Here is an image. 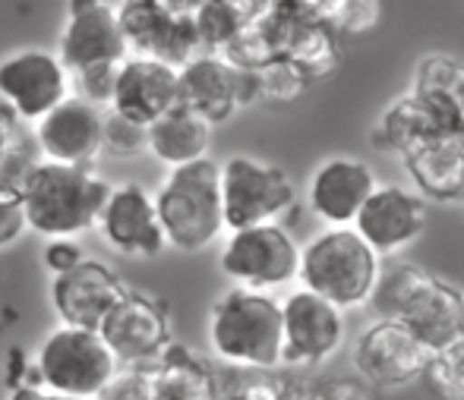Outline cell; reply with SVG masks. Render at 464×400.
<instances>
[{
	"mask_svg": "<svg viewBox=\"0 0 464 400\" xmlns=\"http://www.w3.org/2000/svg\"><path fill=\"white\" fill-rule=\"evenodd\" d=\"M23 195L25 227L48 240H70L98 224L111 183L89 164L38 161L16 183Z\"/></svg>",
	"mask_w": 464,
	"mask_h": 400,
	"instance_id": "1",
	"label": "cell"
},
{
	"mask_svg": "<svg viewBox=\"0 0 464 400\" xmlns=\"http://www.w3.org/2000/svg\"><path fill=\"white\" fill-rule=\"evenodd\" d=\"M208 350L244 372L281 366V303L263 290L231 287L208 310Z\"/></svg>",
	"mask_w": 464,
	"mask_h": 400,
	"instance_id": "2",
	"label": "cell"
},
{
	"mask_svg": "<svg viewBox=\"0 0 464 400\" xmlns=\"http://www.w3.org/2000/svg\"><path fill=\"white\" fill-rule=\"evenodd\" d=\"M165 243L180 252H202L225 233L221 212L218 164L202 158L184 167H171L155 193Z\"/></svg>",
	"mask_w": 464,
	"mask_h": 400,
	"instance_id": "3",
	"label": "cell"
},
{
	"mask_svg": "<svg viewBox=\"0 0 464 400\" xmlns=\"http://www.w3.org/2000/svg\"><path fill=\"white\" fill-rule=\"evenodd\" d=\"M379 255L354 227H329L300 249V284L338 310H357L370 303L379 281Z\"/></svg>",
	"mask_w": 464,
	"mask_h": 400,
	"instance_id": "4",
	"label": "cell"
},
{
	"mask_svg": "<svg viewBox=\"0 0 464 400\" xmlns=\"http://www.w3.org/2000/svg\"><path fill=\"white\" fill-rule=\"evenodd\" d=\"M42 388L76 400H102L121 376V363L98 331L61 325L42 340L32 357Z\"/></svg>",
	"mask_w": 464,
	"mask_h": 400,
	"instance_id": "5",
	"label": "cell"
},
{
	"mask_svg": "<svg viewBox=\"0 0 464 400\" xmlns=\"http://www.w3.org/2000/svg\"><path fill=\"white\" fill-rule=\"evenodd\" d=\"M225 231H244L256 224H278L294 205V183L278 164L253 155H231L218 167Z\"/></svg>",
	"mask_w": 464,
	"mask_h": 400,
	"instance_id": "6",
	"label": "cell"
},
{
	"mask_svg": "<svg viewBox=\"0 0 464 400\" xmlns=\"http://www.w3.org/2000/svg\"><path fill=\"white\" fill-rule=\"evenodd\" d=\"M218 265L237 287L269 293L297 278L300 246L281 224L244 227L227 233Z\"/></svg>",
	"mask_w": 464,
	"mask_h": 400,
	"instance_id": "7",
	"label": "cell"
},
{
	"mask_svg": "<svg viewBox=\"0 0 464 400\" xmlns=\"http://www.w3.org/2000/svg\"><path fill=\"white\" fill-rule=\"evenodd\" d=\"M98 334L114 353L121 369H142L174 344L168 306L136 290H127L117 300L114 310L104 316Z\"/></svg>",
	"mask_w": 464,
	"mask_h": 400,
	"instance_id": "8",
	"label": "cell"
},
{
	"mask_svg": "<svg viewBox=\"0 0 464 400\" xmlns=\"http://www.w3.org/2000/svg\"><path fill=\"white\" fill-rule=\"evenodd\" d=\"M344 312L313 290H294L281 300V366L310 369L335 357L344 344Z\"/></svg>",
	"mask_w": 464,
	"mask_h": 400,
	"instance_id": "9",
	"label": "cell"
},
{
	"mask_svg": "<svg viewBox=\"0 0 464 400\" xmlns=\"http://www.w3.org/2000/svg\"><path fill=\"white\" fill-rule=\"evenodd\" d=\"M70 98V73L54 51L25 48L0 61V104L16 120L38 123Z\"/></svg>",
	"mask_w": 464,
	"mask_h": 400,
	"instance_id": "10",
	"label": "cell"
},
{
	"mask_svg": "<svg viewBox=\"0 0 464 400\" xmlns=\"http://www.w3.org/2000/svg\"><path fill=\"white\" fill-rule=\"evenodd\" d=\"M114 13L123 44L133 51V57H152L180 70L193 61L196 48H202L193 19L174 16L159 0H123Z\"/></svg>",
	"mask_w": 464,
	"mask_h": 400,
	"instance_id": "11",
	"label": "cell"
},
{
	"mask_svg": "<svg viewBox=\"0 0 464 400\" xmlns=\"http://www.w3.org/2000/svg\"><path fill=\"white\" fill-rule=\"evenodd\" d=\"M433 353L395 319H376L357 338L351 359L354 369L376 388H401L420 378Z\"/></svg>",
	"mask_w": 464,
	"mask_h": 400,
	"instance_id": "12",
	"label": "cell"
},
{
	"mask_svg": "<svg viewBox=\"0 0 464 400\" xmlns=\"http://www.w3.org/2000/svg\"><path fill=\"white\" fill-rule=\"evenodd\" d=\"M57 57L67 73L121 67L127 61V44H123L114 6L108 0H70Z\"/></svg>",
	"mask_w": 464,
	"mask_h": 400,
	"instance_id": "13",
	"label": "cell"
},
{
	"mask_svg": "<svg viewBox=\"0 0 464 400\" xmlns=\"http://www.w3.org/2000/svg\"><path fill=\"white\" fill-rule=\"evenodd\" d=\"M178 80H180L178 104L193 110L196 117H202L208 127L212 123H225L240 104L259 101L253 70H237L225 57H215V54L193 57V61L178 70Z\"/></svg>",
	"mask_w": 464,
	"mask_h": 400,
	"instance_id": "14",
	"label": "cell"
},
{
	"mask_svg": "<svg viewBox=\"0 0 464 400\" xmlns=\"http://www.w3.org/2000/svg\"><path fill=\"white\" fill-rule=\"evenodd\" d=\"M95 227L102 231L104 243L123 255L152 259L168 246L159 212H155V195L140 183L111 186Z\"/></svg>",
	"mask_w": 464,
	"mask_h": 400,
	"instance_id": "15",
	"label": "cell"
},
{
	"mask_svg": "<svg viewBox=\"0 0 464 400\" xmlns=\"http://www.w3.org/2000/svg\"><path fill=\"white\" fill-rule=\"evenodd\" d=\"M178 70L161 61H152V57L127 54V61L117 67L108 110H114L117 117L136 123V127H152L159 117L178 108Z\"/></svg>",
	"mask_w": 464,
	"mask_h": 400,
	"instance_id": "16",
	"label": "cell"
},
{
	"mask_svg": "<svg viewBox=\"0 0 464 400\" xmlns=\"http://www.w3.org/2000/svg\"><path fill=\"white\" fill-rule=\"evenodd\" d=\"M127 293L123 281L104 262L82 259L70 271L54 274L51 281V306L61 325L98 331L104 316L114 310L117 300Z\"/></svg>",
	"mask_w": 464,
	"mask_h": 400,
	"instance_id": "17",
	"label": "cell"
},
{
	"mask_svg": "<svg viewBox=\"0 0 464 400\" xmlns=\"http://www.w3.org/2000/svg\"><path fill=\"white\" fill-rule=\"evenodd\" d=\"M351 227L376 255H392L420 240L427 227V205L417 193L389 183L372 189Z\"/></svg>",
	"mask_w": 464,
	"mask_h": 400,
	"instance_id": "18",
	"label": "cell"
},
{
	"mask_svg": "<svg viewBox=\"0 0 464 400\" xmlns=\"http://www.w3.org/2000/svg\"><path fill=\"white\" fill-rule=\"evenodd\" d=\"M102 120L104 114L95 104L70 95L54 110L35 123V146L42 148V161L54 164H92L102 152Z\"/></svg>",
	"mask_w": 464,
	"mask_h": 400,
	"instance_id": "19",
	"label": "cell"
},
{
	"mask_svg": "<svg viewBox=\"0 0 464 400\" xmlns=\"http://www.w3.org/2000/svg\"><path fill=\"white\" fill-rule=\"evenodd\" d=\"M376 174L357 158H329L310 176L306 205L329 227H351L376 189Z\"/></svg>",
	"mask_w": 464,
	"mask_h": 400,
	"instance_id": "20",
	"label": "cell"
},
{
	"mask_svg": "<svg viewBox=\"0 0 464 400\" xmlns=\"http://www.w3.org/2000/svg\"><path fill=\"white\" fill-rule=\"evenodd\" d=\"M395 321H401L430 353H436L464 334V293L427 271Z\"/></svg>",
	"mask_w": 464,
	"mask_h": 400,
	"instance_id": "21",
	"label": "cell"
},
{
	"mask_svg": "<svg viewBox=\"0 0 464 400\" xmlns=\"http://www.w3.org/2000/svg\"><path fill=\"white\" fill-rule=\"evenodd\" d=\"M427 199H464V133H440L401 158Z\"/></svg>",
	"mask_w": 464,
	"mask_h": 400,
	"instance_id": "22",
	"label": "cell"
},
{
	"mask_svg": "<svg viewBox=\"0 0 464 400\" xmlns=\"http://www.w3.org/2000/svg\"><path fill=\"white\" fill-rule=\"evenodd\" d=\"M142 372L155 400H218L221 395L206 359L184 344H171L155 363L142 366Z\"/></svg>",
	"mask_w": 464,
	"mask_h": 400,
	"instance_id": "23",
	"label": "cell"
},
{
	"mask_svg": "<svg viewBox=\"0 0 464 400\" xmlns=\"http://www.w3.org/2000/svg\"><path fill=\"white\" fill-rule=\"evenodd\" d=\"M440 133H452V129H446L440 114H436L423 98L408 91V95H401L398 101H392L389 108H385L382 120H379L376 129L370 133V142L379 152H395L404 158L411 148H417L420 142L433 139V136H440Z\"/></svg>",
	"mask_w": 464,
	"mask_h": 400,
	"instance_id": "24",
	"label": "cell"
},
{
	"mask_svg": "<svg viewBox=\"0 0 464 400\" xmlns=\"http://www.w3.org/2000/svg\"><path fill=\"white\" fill-rule=\"evenodd\" d=\"M208 139H212V127L202 117H196L187 108H174L165 117L146 127V152L155 161L168 164V167H184V164L206 158Z\"/></svg>",
	"mask_w": 464,
	"mask_h": 400,
	"instance_id": "25",
	"label": "cell"
},
{
	"mask_svg": "<svg viewBox=\"0 0 464 400\" xmlns=\"http://www.w3.org/2000/svg\"><path fill=\"white\" fill-rule=\"evenodd\" d=\"M253 80H256L259 101H272V104L297 101V98L310 89V80L304 76V70L294 67L285 57H272L269 63L256 67L253 70Z\"/></svg>",
	"mask_w": 464,
	"mask_h": 400,
	"instance_id": "26",
	"label": "cell"
},
{
	"mask_svg": "<svg viewBox=\"0 0 464 400\" xmlns=\"http://www.w3.org/2000/svg\"><path fill=\"white\" fill-rule=\"evenodd\" d=\"M423 376L442 400H464V334L430 357Z\"/></svg>",
	"mask_w": 464,
	"mask_h": 400,
	"instance_id": "27",
	"label": "cell"
},
{
	"mask_svg": "<svg viewBox=\"0 0 464 400\" xmlns=\"http://www.w3.org/2000/svg\"><path fill=\"white\" fill-rule=\"evenodd\" d=\"M102 152L111 158H140L146 152V127H136V123L117 117L114 110H108L102 120Z\"/></svg>",
	"mask_w": 464,
	"mask_h": 400,
	"instance_id": "28",
	"label": "cell"
},
{
	"mask_svg": "<svg viewBox=\"0 0 464 400\" xmlns=\"http://www.w3.org/2000/svg\"><path fill=\"white\" fill-rule=\"evenodd\" d=\"M29 231L25 227V212H23V195H19L16 183L0 180V249L13 246L23 233Z\"/></svg>",
	"mask_w": 464,
	"mask_h": 400,
	"instance_id": "29",
	"label": "cell"
},
{
	"mask_svg": "<svg viewBox=\"0 0 464 400\" xmlns=\"http://www.w3.org/2000/svg\"><path fill=\"white\" fill-rule=\"evenodd\" d=\"M379 0H342V10H338V23H335V35L338 32H367L379 23Z\"/></svg>",
	"mask_w": 464,
	"mask_h": 400,
	"instance_id": "30",
	"label": "cell"
},
{
	"mask_svg": "<svg viewBox=\"0 0 464 400\" xmlns=\"http://www.w3.org/2000/svg\"><path fill=\"white\" fill-rule=\"evenodd\" d=\"M114 76L117 67H95L86 70V73H76V98L89 104H111V91H114Z\"/></svg>",
	"mask_w": 464,
	"mask_h": 400,
	"instance_id": "31",
	"label": "cell"
},
{
	"mask_svg": "<svg viewBox=\"0 0 464 400\" xmlns=\"http://www.w3.org/2000/svg\"><path fill=\"white\" fill-rule=\"evenodd\" d=\"M102 400H155L149 378L142 369H121V376L111 382V388L104 391Z\"/></svg>",
	"mask_w": 464,
	"mask_h": 400,
	"instance_id": "32",
	"label": "cell"
},
{
	"mask_svg": "<svg viewBox=\"0 0 464 400\" xmlns=\"http://www.w3.org/2000/svg\"><path fill=\"white\" fill-rule=\"evenodd\" d=\"M82 259H86V255H82V249L76 246L73 240H48V246H44V265H48L51 274L70 271V268L80 265Z\"/></svg>",
	"mask_w": 464,
	"mask_h": 400,
	"instance_id": "33",
	"label": "cell"
},
{
	"mask_svg": "<svg viewBox=\"0 0 464 400\" xmlns=\"http://www.w3.org/2000/svg\"><path fill=\"white\" fill-rule=\"evenodd\" d=\"M218 400H285V395H281L278 382H266V378H263V382L237 385V388L218 395Z\"/></svg>",
	"mask_w": 464,
	"mask_h": 400,
	"instance_id": "34",
	"label": "cell"
},
{
	"mask_svg": "<svg viewBox=\"0 0 464 400\" xmlns=\"http://www.w3.org/2000/svg\"><path fill=\"white\" fill-rule=\"evenodd\" d=\"M13 120H16V117L0 104V174H4L6 155H10V146H13Z\"/></svg>",
	"mask_w": 464,
	"mask_h": 400,
	"instance_id": "35",
	"label": "cell"
},
{
	"mask_svg": "<svg viewBox=\"0 0 464 400\" xmlns=\"http://www.w3.org/2000/svg\"><path fill=\"white\" fill-rule=\"evenodd\" d=\"M6 400H76V397L54 395V391H48V388H16L6 395Z\"/></svg>",
	"mask_w": 464,
	"mask_h": 400,
	"instance_id": "36",
	"label": "cell"
},
{
	"mask_svg": "<svg viewBox=\"0 0 464 400\" xmlns=\"http://www.w3.org/2000/svg\"><path fill=\"white\" fill-rule=\"evenodd\" d=\"M165 10H171L174 16H193L196 10L202 6V0H159Z\"/></svg>",
	"mask_w": 464,
	"mask_h": 400,
	"instance_id": "37",
	"label": "cell"
},
{
	"mask_svg": "<svg viewBox=\"0 0 464 400\" xmlns=\"http://www.w3.org/2000/svg\"><path fill=\"white\" fill-rule=\"evenodd\" d=\"M459 108H461V117H464V82H461V91H459Z\"/></svg>",
	"mask_w": 464,
	"mask_h": 400,
	"instance_id": "38",
	"label": "cell"
}]
</instances>
